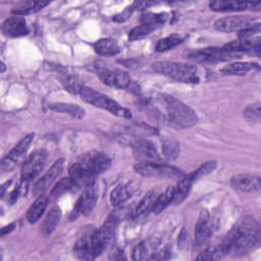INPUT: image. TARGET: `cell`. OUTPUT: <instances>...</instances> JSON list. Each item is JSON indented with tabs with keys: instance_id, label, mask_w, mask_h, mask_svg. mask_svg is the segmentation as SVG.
Segmentation results:
<instances>
[{
	"instance_id": "cb8c5ba5",
	"label": "cell",
	"mask_w": 261,
	"mask_h": 261,
	"mask_svg": "<svg viewBox=\"0 0 261 261\" xmlns=\"http://www.w3.org/2000/svg\"><path fill=\"white\" fill-rule=\"evenodd\" d=\"M257 68L259 69V65L254 62H233L225 65L220 69V72L226 75H244L250 70Z\"/></svg>"
},
{
	"instance_id": "f35d334b",
	"label": "cell",
	"mask_w": 261,
	"mask_h": 261,
	"mask_svg": "<svg viewBox=\"0 0 261 261\" xmlns=\"http://www.w3.org/2000/svg\"><path fill=\"white\" fill-rule=\"evenodd\" d=\"M260 102H256L247 106L244 110V116L251 122H259L261 118V111H260Z\"/></svg>"
},
{
	"instance_id": "b9f144b4",
	"label": "cell",
	"mask_w": 261,
	"mask_h": 261,
	"mask_svg": "<svg viewBox=\"0 0 261 261\" xmlns=\"http://www.w3.org/2000/svg\"><path fill=\"white\" fill-rule=\"evenodd\" d=\"M133 11H134L133 8H132L130 6H128V7L125 8L124 11H122L121 13L115 15V16L113 17V20H115V21H117V22H122V21L126 20V19L130 16V14H132Z\"/></svg>"
},
{
	"instance_id": "4dcf8cb0",
	"label": "cell",
	"mask_w": 261,
	"mask_h": 261,
	"mask_svg": "<svg viewBox=\"0 0 261 261\" xmlns=\"http://www.w3.org/2000/svg\"><path fill=\"white\" fill-rule=\"evenodd\" d=\"M185 38H186L185 36H181L178 34H173V35L167 36L158 41V43L155 46V50L157 52H164V51L170 50V49L174 48L175 46L179 45L185 40Z\"/></svg>"
},
{
	"instance_id": "ba28073f",
	"label": "cell",
	"mask_w": 261,
	"mask_h": 261,
	"mask_svg": "<svg viewBox=\"0 0 261 261\" xmlns=\"http://www.w3.org/2000/svg\"><path fill=\"white\" fill-rule=\"evenodd\" d=\"M240 55L228 52L224 47H209L188 53L187 58L198 62H220L233 59Z\"/></svg>"
},
{
	"instance_id": "f1b7e54d",
	"label": "cell",
	"mask_w": 261,
	"mask_h": 261,
	"mask_svg": "<svg viewBox=\"0 0 261 261\" xmlns=\"http://www.w3.org/2000/svg\"><path fill=\"white\" fill-rule=\"evenodd\" d=\"M60 82L64 89L71 94H79L85 87L83 81L80 80L76 75H72L69 73H62L60 76Z\"/></svg>"
},
{
	"instance_id": "83f0119b",
	"label": "cell",
	"mask_w": 261,
	"mask_h": 261,
	"mask_svg": "<svg viewBox=\"0 0 261 261\" xmlns=\"http://www.w3.org/2000/svg\"><path fill=\"white\" fill-rule=\"evenodd\" d=\"M132 190L126 184H120L116 186L110 193V203L113 206H118L132 197Z\"/></svg>"
},
{
	"instance_id": "8d00e7d4",
	"label": "cell",
	"mask_w": 261,
	"mask_h": 261,
	"mask_svg": "<svg viewBox=\"0 0 261 261\" xmlns=\"http://www.w3.org/2000/svg\"><path fill=\"white\" fill-rule=\"evenodd\" d=\"M224 256V253L220 246L209 247L202 251L198 256L197 260H219Z\"/></svg>"
},
{
	"instance_id": "d4e9b609",
	"label": "cell",
	"mask_w": 261,
	"mask_h": 261,
	"mask_svg": "<svg viewBox=\"0 0 261 261\" xmlns=\"http://www.w3.org/2000/svg\"><path fill=\"white\" fill-rule=\"evenodd\" d=\"M60 219H61V210H60V208L57 207V206L52 207L49 210L47 216L44 219V222H43V225H42L43 234L44 236L51 234L55 230L56 226L59 224Z\"/></svg>"
},
{
	"instance_id": "603a6c76",
	"label": "cell",
	"mask_w": 261,
	"mask_h": 261,
	"mask_svg": "<svg viewBox=\"0 0 261 261\" xmlns=\"http://www.w3.org/2000/svg\"><path fill=\"white\" fill-rule=\"evenodd\" d=\"M48 107L56 112H61V113H66L70 115L71 117L81 119L85 116L86 112L84 108L76 104H71V103H64V102H56V103H50Z\"/></svg>"
},
{
	"instance_id": "1f68e13d",
	"label": "cell",
	"mask_w": 261,
	"mask_h": 261,
	"mask_svg": "<svg viewBox=\"0 0 261 261\" xmlns=\"http://www.w3.org/2000/svg\"><path fill=\"white\" fill-rule=\"evenodd\" d=\"M180 148L179 143L174 139L170 137H166L162 141V152L165 158L173 160L175 159L179 154Z\"/></svg>"
},
{
	"instance_id": "7bdbcfd3",
	"label": "cell",
	"mask_w": 261,
	"mask_h": 261,
	"mask_svg": "<svg viewBox=\"0 0 261 261\" xmlns=\"http://www.w3.org/2000/svg\"><path fill=\"white\" fill-rule=\"evenodd\" d=\"M14 227H15V223H14V222H12V223H10V224H8V225L2 227V228H1V236L3 237V236H5V234L9 233L10 231H12V230L14 229Z\"/></svg>"
},
{
	"instance_id": "d6a6232c",
	"label": "cell",
	"mask_w": 261,
	"mask_h": 261,
	"mask_svg": "<svg viewBox=\"0 0 261 261\" xmlns=\"http://www.w3.org/2000/svg\"><path fill=\"white\" fill-rule=\"evenodd\" d=\"M157 197H158V194L155 190H150L149 192H147V194L143 197V199L140 201V203L138 204L135 210L136 215H142L148 212L149 210L153 209V206L156 202Z\"/></svg>"
},
{
	"instance_id": "ee69618b",
	"label": "cell",
	"mask_w": 261,
	"mask_h": 261,
	"mask_svg": "<svg viewBox=\"0 0 261 261\" xmlns=\"http://www.w3.org/2000/svg\"><path fill=\"white\" fill-rule=\"evenodd\" d=\"M248 6L252 7V9H255V10H260V7H261V4L260 2H253V3H249Z\"/></svg>"
},
{
	"instance_id": "8992f818",
	"label": "cell",
	"mask_w": 261,
	"mask_h": 261,
	"mask_svg": "<svg viewBox=\"0 0 261 261\" xmlns=\"http://www.w3.org/2000/svg\"><path fill=\"white\" fill-rule=\"evenodd\" d=\"M134 168L137 173L146 177L160 179H176L182 176L181 170L177 167L152 161H141L137 163Z\"/></svg>"
},
{
	"instance_id": "f546056e",
	"label": "cell",
	"mask_w": 261,
	"mask_h": 261,
	"mask_svg": "<svg viewBox=\"0 0 261 261\" xmlns=\"http://www.w3.org/2000/svg\"><path fill=\"white\" fill-rule=\"evenodd\" d=\"M174 191H175V186H169L166 188V190L163 193L158 195L152 209L154 213L161 212L164 208H166L170 204V202H172Z\"/></svg>"
},
{
	"instance_id": "7c38bea8",
	"label": "cell",
	"mask_w": 261,
	"mask_h": 261,
	"mask_svg": "<svg viewBox=\"0 0 261 261\" xmlns=\"http://www.w3.org/2000/svg\"><path fill=\"white\" fill-rule=\"evenodd\" d=\"M97 72L101 82L109 87L117 89H128L132 86L133 82L130 76L124 70L101 67Z\"/></svg>"
},
{
	"instance_id": "277c9868",
	"label": "cell",
	"mask_w": 261,
	"mask_h": 261,
	"mask_svg": "<svg viewBox=\"0 0 261 261\" xmlns=\"http://www.w3.org/2000/svg\"><path fill=\"white\" fill-rule=\"evenodd\" d=\"M161 97L172 122L182 127H190L198 122V115L190 106L167 94H162Z\"/></svg>"
},
{
	"instance_id": "3957f363",
	"label": "cell",
	"mask_w": 261,
	"mask_h": 261,
	"mask_svg": "<svg viewBox=\"0 0 261 261\" xmlns=\"http://www.w3.org/2000/svg\"><path fill=\"white\" fill-rule=\"evenodd\" d=\"M152 68L156 72L180 83L198 84L200 82L198 68L193 64L173 61H157L152 64Z\"/></svg>"
},
{
	"instance_id": "4fadbf2b",
	"label": "cell",
	"mask_w": 261,
	"mask_h": 261,
	"mask_svg": "<svg viewBox=\"0 0 261 261\" xmlns=\"http://www.w3.org/2000/svg\"><path fill=\"white\" fill-rule=\"evenodd\" d=\"M98 200V191L95 181L85 187L82 195L77 199L73 213L77 215H89L94 209Z\"/></svg>"
},
{
	"instance_id": "8fae6325",
	"label": "cell",
	"mask_w": 261,
	"mask_h": 261,
	"mask_svg": "<svg viewBox=\"0 0 261 261\" xmlns=\"http://www.w3.org/2000/svg\"><path fill=\"white\" fill-rule=\"evenodd\" d=\"M48 153L46 150H37L34 151L27 160L22 163L21 166V177L25 179H34L44 168Z\"/></svg>"
},
{
	"instance_id": "9c48e42d",
	"label": "cell",
	"mask_w": 261,
	"mask_h": 261,
	"mask_svg": "<svg viewBox=\"0 0 261 261\" xmlns=\"http://www.w3.org/2000/svg\"><path fill=\"white\" fill-rule=\"evenodd\" d=\"M254 25L253 18L249 15H231L217 19L214 22V29L222 33L242 32Z\"/></svg>"
},
{
	"instance_id": "6da1fadb",
	"label": "cell",
	"mask_w": 261,
	"mask_h": 261,
	"mask_svg": "<svg viewBox=\"0 0 261 261\" xmlns=\"http://www.w3.org/2000/svg\"><path fill=\"white\" fill-rule=\"evenodd\" d=\"M260 242V226L252 216L242 218L226 234L220 245L224 255L243 256L253 250Z\"/></svg>"
},
{
	"instance_id": "ab89813d",
	"label": "cell",
	"mask_w": 261,
	"mask_h": 261,
	"mask_svg": "<svg viewBox=\"0 0 261 261\" xmlns=\"http://www.w3.org/2000/svg\"><path fill=\"white\" fill-rule=\"evenodd\" d=\"M152 31H154L151 27H149L148 24L146 23H141L139 24L138 27L134 28L133 30L129 31V34H128V39L130 41H135V40H139V39H142L144 38L145 36L149 35Z\"/></svg>"
},
{
	"instance_id": "2e32d148",
	"label": "cell",
	"mask_w": 261,
	"mask_h": 261,
	"mask_svg": "<svg viewBox=\"0 0 261 261\" xmlns=\"http://www.w3.org/2000/svg\"><path fill=\"white\" fill-rule=\"evenodd\" d=\"M64 164V159H57L53 165L50 167V169L35 184L33 188V194L36 196H40L44 194L48 188L52 185V182L55 180V178L61 173L62 168Z\"/></svg>"
},
{
	"instance_id": "ac0fdd59",
	"label": "cell",
	"mask_w": 261,
	"mask_h": 261,
	"mask_svg": "<svg viewBox=\"0 0 261 261\" xmlns=\"http://www.w3.org/2000/svg\"><path fill=\"white\" fill-rule=\"evenodd\" d=\"M133 152L135 157L141 161H149L160 158L154 143L145 139H139L134 142Z\"/></svg>"
},
{
	"instance_id": "836d02e7",
	"label": "cell",
	"mask_w": 261,
	"mask_h": 261,
	"mask_svg": "<svg viewBox=\"0 0 261 261\" xmlns=\"http://www.w3.org/2000/svg\"><path fill=\"white\" fill-rule=\"evenodd\" d=\"M74 188V185L71 180L70 177H65V178H61L55 186L54 188L51 190L50 195H49V199L50 200H56L59 197H61L63 194L67 193L68 191L72 190Z\"/></svg>"
},
{
	"instance_id": "f6af8a7d",
	"label": "cell",
	"mask_w": 261,
	"mask_h": 261,
	"mask_svg": "<svg viewBox=\"0 0 261 261\" xmlns=\"http://www.w3.org/2000/svg\"><path fill=\"white\" fill-rule=\"evenodd\" d=\"M4 69H5V65H4V63L2 62V72L4 71Z\"/></svg>"
},
{
	"instance_id": "44dd1931",
	"label": "cell",
	"mask_w": 261,
	"mask_h": 261,
	"mask_svg": "<svg viewBox=\"0 0 261 261\" xmlns=\"http://www.w3.org/2000/svg\"><path fill=\"white\" fill-rule=\"evenodd\" d=\"M95 52L101 56H113L120 51V47L116 40L111 38L99 39L94 44Z\"/></svg>"
},
{
	"instance_id": "4316f807",
	"label": "cell",
	"mask_w": 261,
	"mask_h": 261,
	"mask_svg": "<svg viewBox=\"0 0 261 261\" xmlns=\"http://www.w3.org/2000/svg\"><path fill=\"white\" fill-rule=\"evenodd\" d=\"M248 2L244 1H212L209 7L214 11H242L248 8Z\"/></svg>"
},
{
	"instance_id": "7a4b0ae2",
	"label": "cell",
	"mask_w": 261,
	"mask_h": 261,
	"mask_svg": "<svg viewBox=\"0 0 261 261\" xmlns=\"http://www.w3.org/2000/svg\"><path fill=\"white\" fill-rule=\"evenodd\" d=\"M111 165V159L104 153L90 151L82 155L69 168V177L74 188L86 187L95 181V177L106 171Z\"/></svg>"
},
{
	"instance_id": "7402d4cb",
	"label": "cell",
	"mask_w": 261,
	"mask_h": 261,
	"mask_svg": "<svg viewBox=\"0 0 261 261\" xmlns=\"http://www.w3.org/2000/svg\"><path fill=\"white\" fill-rule=\"evenodd\" d=\"M48 203V198L42 194L38 196V198L33 202V204L30 206L27 212V220L30 223L37 222L40 217L43 215Z\"/></svg>"
},
{
	"instance_id": "5b68a950",
	"label": "cell",
	"mask_w": 261,
	"mask_h": 261,
	"mask_svg": "<svg viewBox=\"0 0 261 261\" xmlns=\"http://www.w3.org/2000/svg\"><path fill=\"white\" fill-rule=\"evenodd\" d=\"M80 96L83 101H85L95 107L107 110L116 116H120V117H124V118L132 117V112L128 109L122 107L116 101L112 100L111 98L107 97L106 95H104L100 92H97L96 90H94L92 88H88L85 86L83 88V90L81 91Z\"/></svg>"
},
{
	"instance_id": "e575fe53",
	"label": "cell",
	"mask_w": 261,
	"mask_h": 261,
	"mask_svg": "<svg viewBox=\"0 0 261 261\" xmlns=\"http://www.w3.org/2000/svg\"><path fill=\"white\" fill-rule=\"evenodd\" d=\"M167 19L166 13H146L141 17V23H146L151 27L153 30H156L164 25Z\"/></svg>"
},
{
	"instance_id": "ffe728a7",
	"label": "cell",
	"mask_w": 261,
	"mask_h": 261,
	"mask_svg": "<svg viewBox=\"0 0 261 261\" xmlns=\"http://www.w3.org/2000/svg\"><path fill=\"white\" fill-rule=\"evenodd\" d=\"M197 180V177L193 172L189 173L188 175L184 176L177 186H175V191H174V196H173V200L172 202L174 204H180L189 195L191 188L193 186V184Z\"/></svg>"
},
{
	"instance_id": "d590c367",
	"label": "cell",
	"mask_w": 261,
	"mask_h": 261,
	"mask_svg": "<svg viewBox=\"0 0 261 261\" xmlns=\"http://www.w3.org/2000/svg\"><path fill=\"white\" fill-rule=\"evenodd\" d=\"M29 179H25L23 177L20 178V180L18 181V184L16 185V187L14 188V190L10 193L9 197H8V202L9 204L13 205L15 202H17V200L20 197H23L27 192H28V188H29Z\"/></svg>"
},
{
	"instance_id": "60d3db41",
	"label": "cell",
	"mask_w": 261,
	"mask_h": 261,
	"mask_svg": "<svg viewBox=\"0 0 261 261\" xmlns=\"http://www.w3.org/2000/svg\"><path fill=\"white\" fill-rule=\"evenodd\" d=\"M216 165H217V163L215 161H208V162L204 163L202 166H200L197 170L194 171L197 179L203 175H206V174L212 172L216 168Z\"/></svg>"
},
{
	"instance_id": "30bf717a",
	"label": "cell",
	"mask_w": 261,
	"mask_h": 261,
	"mask_svg": "<svg viewBox=\"0 0 261 261\" xmlns=\"http://www.w3.org/2000/svg\"><path fill=\"white\" fill-rule=\"evenodd\" d=\"M34 137H35L34 134L27 135L24 138H22L18 142V144H16L9 151V153L1 161V169L3 171H10L17 165V163L21 160V158L27 153L30 145L34 140Z\"/></svg>"
},
{
	"instance_id": "74e56055",
	"label": "cell",
	"mask_w": 261,
	"mask_h": 261,
	"mask_svg": "<svg viewBox=\"0 0 261 261\" xmlns=\"http://www.w3.org/2000/svg\"><path fill=\"white\" fill-rule=\"evenodd\" d=\"M152 248H155V246L153 244L152 245H148L147 242H141L134 249L133 258L135 260L149 259L150 258V253L149 252H150V249H152Z\"/></svg>"
},
{
	"instance_id": "9a60e30c",
	"label": "cell",
	"mask_w": 261,
	"mask_h": 261,
	"mask_svg": "<svg viewBox=\"0 0 261 261\" xmlns=\"http://www.w3.org/2000/svg\"><path fill=\"white\" fill-rule=\"evenodd\" d=\"M260 176L252 173H239L234 174L230 180L229 184L231 188L238 191L242 192H248V193H254L258 192L261 188L260 184Z\"/></svg>"
},
{
	"instance_id": "52a82bcc",
	"label": "cell",
	"mask_w": 261,
	"mask_h": 261,
	"mask_svg": "<svg viewBox=\"0 0 261 261\" xmlns=\"http://www.w3.org/2000/svg\"><path fill=\"white\" fill-rule=\"evenodd\" d=\"M119 224V217L112 213L110 214L100 228L93 230L92 243L95 256H99L111 243Z\"/></svg>"
},
{
	"instance_id": "d6986e66",
	"label": "cell",
	"mask_w": 261,
	"mask_h": 261,
	"mask_svg": "<svg viewBox=\"0 0 261 261\" xmlns=\"http://www.w3.org/2000/svg\"><path fill=\"white\" fill-rule=\"evenodd\" d=\"M93 231H87L83 233L75 242L73 246L74 255L81 260H93L96 258L92 243Z\"/></svg>"
},
{
	"instance_id": "484cf974",
	"label": "cell",
	"mask_w": 261,
	"mask_h": 261,
	"mask_svg": "<svg viewBox=\"0 0 261 261\" xmlns=\"http://www.w3.org/2000/svg\"><path fill=\"white\" fill-rule=\"evenodd\" d=\"M49 4L48 1H25L20 5L14 7L11 12L14 15L24 16L29 14H33L44 8Z\"/></svg>"
},
{
	"instance_id": "e0dca14e",
	"label": "cell",
	"mask_w": 261,
	"mask_h": 261,
	"mask_svg": "<svg viewBox=\"0 0 261 261\" xmlns=\"http://www.w3.org/2000/svg\"><path fill=\"white\" fill-rule=\"evenodd\" d=\"M1 30L4 36L10 38L22 37L30 33L24 17L18 15H13L6 18L2 23Z\"/></svg>"
},
{
	"instance_id": "5bb4252c",
	"label": "cell",
	"mask_w": 261,
	"mask_h": 261,
	"mask_svg": "<svg viewBox=\"0 0 261 261\" xmlns=\"http://www.w3.org/2000/svg\"><path fill=\"white\" fill-rule=\"evenodd\" d=\"M212 233V223L207 209L201 210L195 225V245L201 247L207 243Z\"/></svg>"
}]
</instances>
